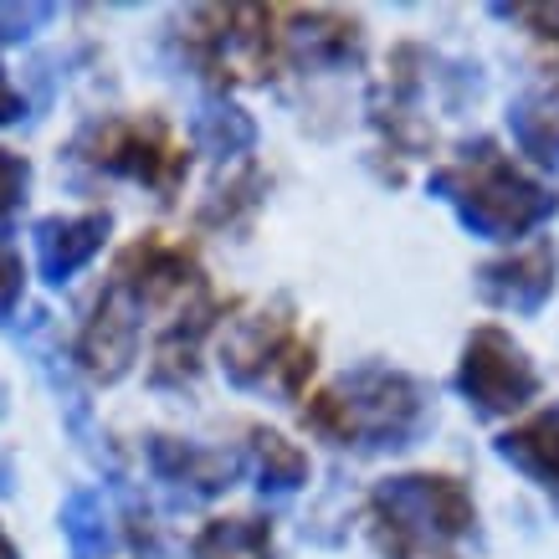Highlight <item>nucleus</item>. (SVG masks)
Instances as JSON below:
<instances>
[{"label":"nucleus","instance_id":"f257e3e1","mask_svg":"<svg viewBox=\"0 0 559 559\" xmlns=\"http://www.w3.org/2000/svg\"><path fill=\"white\" fill-rule=\"evenodd\" d=\"M370 524L385 559H452L473 534V498L452 477H390L370 498Z\"/></svg>","mask_w":559,"mask_h":559},{"label":"nucleus","instance_id":"f03ea898","mask_svg":"<svg viewBox=\"0 0 559 559\" xmlns=\"http://www.w3.org/2000/svg\"><path fill=\"white\" fill-rule=\"evenodd\" d=\"M437 190L457 205L462 221H467L473 231L498 237V241L534 231V226L559 205L555 195L544 186H534L524 170H513L492 144H483V150H477L467 165H457V170L437 175Z\"/></svg>","mask_w":559,"mask_h":559},{"label":"nucleus","instance_id":"7ed1b4c3","mask_svg":"<svg viewBox=\"0 0 559 559\" xmlns=\"http://www.w3.org/2000/svg\"><path fill=\"white\" fill-rule=\"evenodd\" d=\"M93 165L103 170H119V175H134L144 186H159L170 190L180 175H186V150L170 139V129L159 119H114L103 123L93 134Z\"/></svg>","mask_w":559,"mask_h":559},{"label":"nucleus","instance_id":"20e7f679","mask_svg":"<svg viewBox=\"0 0 559 559\" xmlns=\"http://www.w3.org/2000/svg\"><path fill=\"white\" fill-rule=\"evenodd\" d=\"M462 390L477 401V411L498 416V411H519L524 401H534L539 374L503 329H477L462 355Z\"/></svg>","mask_w":559,"mask_h":559},{"label":"nucleus","instance_id":"39448f33","mask_svg":"<svg viewBox=\"0 0 559 559\" xmlns=\"http://www.w3.org/2000/svg\"><path fill=\"white\" fill-rule=\"evenodd\" d=\"M139 319H144V313L134 308V298L108 283V293L98 298L93 323H87V334H83L87 374H98V380H119V374L129 370V359H134V349H139Z\"/></svg>","mask_w":559,"mask_h":559},{"label":"nucleus","instance_id":"423d86ee","mask_svg":"<svg viewBox=\"0 0 559 559\" xmlns=\"http://www.w3.org/2000/svg\"><path fill=\"white\" fill-rule=\"evenodd\" d=\"M103 237H108V216H103V211L78 216V221H57V216L41 221V226H36V262H41V277H47V283H68L72 272L103 247Z\"/></svg>","mask_w":559,"mask_h":559},{"label":"nucleus","instance_id":"0eeeda50","mask_svg":"<svg viewBox=\"0 0 559 559\" xmlns=\"http://www.w3.org/2000/svg\"><path fill=\"white\" fill-rule=\"evenodd\" d=\"M483 288H488L492 304L513 308V313H534L555 293V252L534 247V252L513 257V262H498V267L483 272Z\"/></svg>","mask_w":559,"mask_h":559},{"label":"nucleus","instance_id":"6e6552de","mask_svg":"<svg viewBox=\"0 0 559 559\" xmlns=\"http://www.w3.org/2000/svg\"><path fill=\"white\" fill-rule=\"evenodd\" d=\"M498 452L509 462H519L524 473H534L544 488L559 492V411H544L528 426L509 431V437L498 441Z\"/></svg>","mask_w":559,"mask_h":559},{"label":"nucleus","instance_id":"1a4fd4ad","mask_svg":"<svg viewBox=\"0 0 559 559\" xmlns=\"http://www.w3.org/2000/svg\"><path fill=\"white\" fill-rule=\"evenodd\" d=\"M190 559H272V528L262 519H216L201 528Z\"/></svg>","mask_w":559,"mask_h":559},{"label":"nucleus","instance_id":"9d476101","mask_svg":"<svg viewBox=\"0 0 559 559\" xmlns=\"http://www.w3.org/2000/svg\"><path fill=\"white\" fill-rule=\"evenodd\" d=\"M62 534H68L72 559H103L108 555V524H103L98 492H72L62 509Z\"/></svg>","mask_w":559,"mask_h":559},{"label":"nucleus","instance_id":"9b49d317","mask_svg":"<svg viewBox=\"0 0 559 559\" xmlns=\"http://www.w3.org/2000/svg\"><path fill=\"white\" fill-rule=\"evenodd\" d=\"M257 457H262L267 483H277V488H293V483H304V477H308L304 452H298V447H288L277 431H257Z\"/></svg>","mask_w":559,"mask_h":559},{"label":"nucleus","instance_id":"f8f14e48","mask_svg":"<svg viewBox=\"0 0 559 559\" xmlns=\"http://www.w3.org/2000/svg\"><path fill=\"white\" fill-rule=\"evenodd\" d=\"M26 180H32L26 159L11 150H0V231L11 226V216H16L21 201H26Z\"/></svg>","mask_w":559,"mask_h":559},{"label":"nucleus","instance_id":"ddd939ff","mask_svg":"<svg viewBox=\"0 0 559 559\" xmlns=\"http://www.w3.org/2000/svg\"><path fill=\"white\" fill-rule=\"evenodd\" d=\"M51 5H26V11H16V5H0V21H5V32H0V41H21V36H32L26 26H36V21H47Z\"/></svg>","mask_w":559,"mask_h":559},{"label":"nucleus","instance_id":"4468645a","mask_svg":"<svg viewBox=\"0 0 559 559\" xmlns=\"http://www.w3.org/2000/svg\"><path fill=\"white\" fill-rule=\"evenodd\" d=\"M16 298H21V257L0 252V319L16 308Z\"/></svg>","mask_w":559,"mask_h":559},{"label":"nucleus","instance_id":"2eb2a0df","mask_svg":"<svg viewBox=\"0 0 559 559\" xmlns=\"http://www.w3.org/2000/svg\"><path fill=\"white\" fill-rule=\"evenodd\" d=\"M519 16L534 21V26H539V36H549V41L559 47V5H519Z\"/></svg>","mask_w":559,"mask_h":559},{"label":"nucleus","instance_id":"dca6fc26","mask_svg":"<svg viewBox=\"0 0 559 559\" xmlns=\"http://www.w3.org/2000/svg\"><path fill=\"white\" fill-rule=\"evenodd\" d=\"M26 114V103H21V93L11 83H5V72H0V123H11Z\"/></svg>","mask_w":559,"mask_h":559},{"label":"nucleus","instance_id":"f3484780","mask_svg":"<svg viewBox=\"0 0 559 559\" xmlns=\"http://www.w3.org/2000/svg\"><path fill=\"white\" fill-rule=\"evenodd\" d=\"M11 488V467H5V457H0V492Z\"/></svg>","mask_w":559,"mask_h":559},{"label":"nucleus","instance_id":"a211bd4d","mask_svg":"<svg viewBox=\"0 0 559 559\" xmlns=\"http://www.w3.org/2000/svg\"><path fill=\"white\" fill-rule=\"evenodd\" d=\"M0 559H16V549H11V539L0 534Z\"/></svg>","mask_w":559,"mask_h":559}]
</instances>
